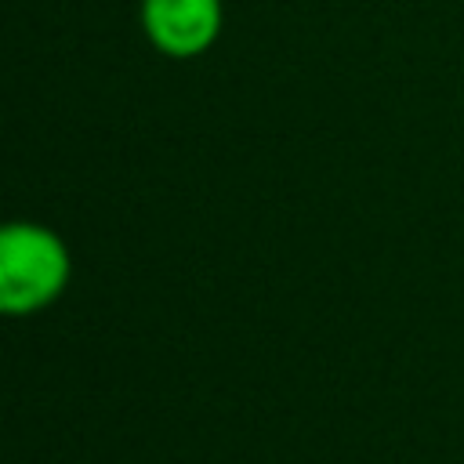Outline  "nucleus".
Here are the masks:
<instances>
[{"label": "nucleus", "instance_id": "2", "mask_svg": "<svg viewBox=\"0 0 464 464\" xmlns=\"http://www.w3.org/2000/svg\"><path fill=\"white\" fill-rule=\"evenodd\" d=\"M141 25L167 58H196L221 33V0H141Z\"/></svg>", "mask_w": 464, "mask_h": 464}, {"label": "nucleus", "instance_id": "1", "mask_svg": "<svg viewBox=\"0 0 464 464\" xmlns=\"http://www.w3.org/2000/svg\"><path fill=\"white\" fill-rule=\"evenodd\" d=\"M69 250L58 232L33 221L0 225V315H33L69 286Z\"/></svg>", "mask_w": 464, "mask_h": 464}]
</instances>
